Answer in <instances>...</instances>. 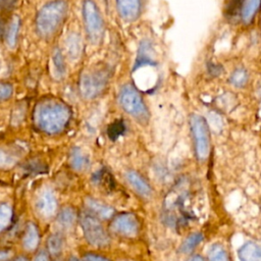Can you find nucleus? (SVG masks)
I'll return each mask as SVG.
<instances>
[{
  "mask_svg": "<svg viewBox=\"0 0 261 261\" xmlns=\"http://www.w3.org/2000/svg\"><path fill=\"white\" fill-rule=\"evenodd\" d=\"M56 261H60V260H56Z\"/></svg>",
  "mask_w": 261,
  "mask_h": 261,
  "instance_id": "35",
  "label": "nucleus"
},
{
  "mask_svg": "<svg viewBox=\"0 0 261 261\" xmlns=\"http://www.w3.org/2000/svg\"><path fill=\"white\" fill-rule=\"evenodd\" d=\"M208 71H209V73L211 74V75H219L220 74V72L222 71V67L220 66V65H218V64H213V63H210L209 64V66H208Z\"/></svg>",
  "mask_w": 261,
  "mask_h": 261,
  "instance_id": "30",
  "label": "nucleus"
},
{
  "mask_svg": "<svg viewBox=\"0 0 261 261\" xmlns=\"http://www.w3.org/2000/svg\"><path fill=\"white\" fill-rule=\"evenodd\" d=\"M67 261H82V260H80L77 257H75V256H71V257H69L68 259H67Z\"/></svg>",
  "mask_w": 261,
  "mask_h": 261,
  "instance_id": "34",
  "label": "nucleus"
},
{
  "mask_svg": "<svg viewBox=\"0 0 261 261\" xmlns=\"http://www.w3.org/2000/svg\"><path fill=\"white\" fill-rule=\"evenodd\" d=\"M260 8L261 0H241L239 13L243 22L250 23Z\"/></svg>",
  "mask_w": 261,
  "mask_h": 261,
  "instance_id": "14",
  "label": "nucleus"
},
{
  "mask_svg": "<svg viewBox=\"0 0 261 261\" xmlns=\"http://www.w3.org/2000/svg\"><path fill=\"white\" fill-rule=\"evenodd\" d=\"M124 133H125V124L121 119L115 120L114 122L109 124V126L107 128V135H108L109 139H111L112 141H115L120 136H122Z\"/></svg>",
  "mask_w": 261,
  "mask_h": 261,
  "instance_id": "23",
  "label": "nucleus"
},
{
  "mask_svg": "<svg viewBox=\"0 0 261 261\" xmlns=\"http://www.w3.org/2000/svg\"><path fill=\"white\" fill-rule=\"evenodd\" d=\"M191 261H205V259L200 255H196L191 259Z\"/></svg>",
  "mask_w": 261,
  "mask_h": 261,
  "instance_id": "33",
  "label": "nucleus"
},
{
  "mask_svg": "<svg viewBox=\"0 0 261 261\" xmlns=\"http://www.w3.org/2000/svg\"><path fill=\"white\" fill-rule=\"evenodd\" d=\"M12 218V212L8 205H0V232L4 230L10 223Z\"/></svg>",
  "mask_w": 261,
  "mask_h": 261,
  "instance_id": "25",
  "label": "nucleus"
},
{
  "mask_svg": "<svg viewBox=\"0 0 261 261\" xmlns=\"http://www.w3.org/2000/svg\"><path fill=\"white\" fill-rule=\"evenodd\" d=\"M109 80V72L105 68H94L85 72L81 76L80 91L81 94L87 98L92 99L99 96Z\"/></svg>",
  "mask_w": 261,
  "mask_h": 261,
  "instance_id": "6",
  "label": "nucleus"
},
{
  "mask_svg": "<svg viewBox=\"0 0 261 261\" xmlns=\"http://www.w3.org/2000/svg\"><path fill=\"white\" fill-rule=\"evenodd\" d=\"M125 176L128 184L132 186V188L141 196L149 197L152 194V189L148 184V181L137 171L128 170Z\"/></svg>",
  "mask_w": 261,
  "mask_h": 261,
  "instance_id": "12",
  "label": "nucleus"
},
{
  "mask_svg": "<svg viewBox=\"0 0 261 261\" xmlns=\"http://www.w3.org/2000/svg\"><path fill=\"white\" fill-rule=\"evenodd\" d=\"M69 162L73 169L76 171H84L89 167L90 160L89 157L79 148H74L70 152Z\"/></svg>",
  "mask_w": 261,
  "mask_h": 261,
  "instance_id": "19",
  "label": "nucleus"
},
{
  "mask_svg": "<svg viewBox=\"0 0 261 261\" xmlns=\"http://www.w3.org/2000/svg\"><path fill=\"white\" fill-rule=\"evenodd\" d=\"M208 256L209 261H229L227 252L219 244H214L213 246H211L208 252Z\"/></svg>",
  "mask_w": 261,
  "mask_h": 261,
  "instance_id": "22",
  "label": "nucleus"
},
{
  "mask_svg": "<svg viewBox=\"0 0 261 261\" xmlns=\"http://www.w3.org/2000/svg\"><path fill=\"white\" fill-rule=\"evenodd\" d=\"M83 17L89 39L93 43L101 40L104 32L103 19L100 11L92 0H86L83 4Z\"/></svg>",
  "mask_w": 261,
  "mask_h": 261,
  "instance_id": "7",
  "label": "nucleus"
},
{
  "mask_svg": "<svg viewBox=\"0 0 261 261\" xmlns=\"http://www.w3.org/2000/svg\"><path fill=\"white\" fill-rule=\"evenodd\" d=\"M208 121H209L210 127H212L215 132L222 128V121L220 116L217 113H210L208 115Z\"/></svg>",
  "mask_w": 261,
  "mask_h": 261,
  "instance_id": "26",
  "label": "nucleus"
},
{
  "mask_svg": "<svg viewBox=\"0 0 261 261\" xmlns=\"http://www.w3.org/2000/svg\"><path fill=\"white\" fill-rule=\"evenodd\" d=\"M86 206L88 208V211L95 215L96 217H98L99 219H108L112 217L114 214V210L112 207L96 199L88 198L86 200Z\"/></svg>",
  "mask_w": 261,
  "mask_h": 261,
  "instance_id": "13",
  "label": "nucleus"
},
{
  "mask_svg": "<svg viewBox=\"0 0 261 261\" xmlns=\"http://www.w3.org/2000/svg\"><path fill=\"white\" fill-rule=\"evenodd\" d=\"M67 6L63 1H53L46 4L38 13L37 31L42 37H51L62 25L66 16Z\"/></svg>",
  "mask_w": 261,
  "mask_h": 261,
  "instance_id": "2",
  "label": "nucleus"
},
{
  "mask_svg": "<svg viewBox=\"0 0 261 261\" xmlns=\"http://www.w3.org/2000/svg\"><path fill=\"white\" fill-rule=\"evenodd\" d=\"M10 261H30V259L28 257H25V256H17L15 258L11 259Z\"/></svg>",
  "mask_w": 261,
  "mask_h": 261,
  "instance_id": "32",
  "label": "nucleus"
},
{
  "mask_svg": "<svg viewBox=\"0 0 261 261\" xmlns=\"http://www.w3.org/2000/svg\"><path fill=\"white\" fill-rule=\"evenodd\" d=\"M80 224L87 242L95 247H106L110 243V238L100 219L90 213L83 212L80 216Z\"/></svg>",
  "mask_w": 261,
  "mask_h": 261,
  "instance_id": "5",
  "label": "nucleus"
},
{
  "mask_svg": "<svg viewBox=\"0 0 261 261\" xmlns=\"http://www.w3.org/2000/svg\"><path fill=\"white\" fill-rule=\"evenodd\" d=\"M39 245V231L37 226L30 222L24 230L22 238V246L27 251H34Z\"/></svg>",
  "mask_w": 261,
  "mask_h": 261,
  "instance_id": "17",
  "label": "nucleus"
},
{
  "mask_svg": "<svg viewBox=\"0 0 261 261\" xmlns=\"http://www.w3.org/2000/svg\"><path fill=\"white\" fill-rule=\"evenodd\" d=\"M248 80H249L248 71L244 68L234 69L229 76L230 84L236 88H243L247 84Z\"/></svg>",
  "mask_w": 261,
  "mask_h": 261,
  "instance_id": "21",
  "label": "nucleus"
},
{
  "mask_svg": "<svg viewBox=\"0 0 261 261\" xmlns=\"http://www.w3.org/2000/svg\"><path fill=\"white\" fill-rule=\"evenodd\" d=\"M139 228V220L137 216L130 212H122L116 215L110 223V229L114 233L122 237H135L137 236Z\"/></svg>",
  "mask_w": 261,
  "mask_h": 261,
  "instance_id": "8",
  "label": "nucleus"
},
{
  "mask_svg": "<svg viewBox=\"0 0 261 261\" xmlns=\"http://www.w3.org/2000/svg\"><path fill=\"white\" fill-rule=\"evenodd\" d=\"M12 88L8 84H0V101L5 100L11 96Z\"/></svg>",
  "mask_w": 261,
  "mask_h": 261,
  "instance_id": "27",
  "label": "nucleus"
},
{
  "mask_svg": "<svg viewBox=\"0 0 261 261\" xmlns=\"http://www.w3.org/2000/svg\"><path fill=\"white\" fill-rule=\"evenodd\" d=\"M76 219H77V216H76L75 210L72 207H69V206L63 207L56 214L57 223L62 228H65V229L70 228L74 224Z\"/></svg>",
  "mask_w": 261,
  "mask_h": 261,
  "instance_id": "18",
  "label": "nucleus"
},
{
  "mask_svg": "<svg viewBox=\"0 0 261 261\" xmlns=\"http://www.w3.org/2000/svg\"><path fill=\"white\" fill-rule=\"evenodd\" d=\"M241 261H261V246L255 242L245 243L238 252Z\"/></svg>",
  "mask_w": 261,
  "mask_h": 261,
  "instance_id": "15",
  "label": "nucleus"
},
{
  "mask_svg": "<svg viewBox=\"0 0 261 261\" xmlns=\"http://www.w3.org/2000/svg\"><path fill=\"white\" fill-rule=\"evenodd\" d=\"M190 125L196 157L199 161H205L210 154V135L208 122L203 116L199 114H192L190 118Z\"/></svg>",
  "mask_w": 261,
  "mask_h": 261,
  "instance_id": "4",
  "label": "nucleus"
},
{
  "mask_svg": "<svg viewBox=\"0 0 261 261\" xmlns=\"http://www.w3.org/2000/svg\"><path fill=\"white\" fill-rule=\"evenodd\" d=\"M156 63L157 62L155 59V50L152 43L147 39L142 40L138 48V53L135 60V64L133 66V71H136L143 66L156 65Z\"/></svg>",
  "mask_w": 261,
  "mask_h": 261,
  "instance_id": "10",
  "label": "nucleus"
},
{
  "mask_svg": "<svg viewBox=\"0 0 261 261\" xmlns=\"http://www.w3.org/2000/svg\"><path fill=\"white\" fill-rule=\"evenodd\" d=\"M18 25H19V21L16 18L11 19V21L9 23H7V25H6V30H5V35L4 36H5L6 40H7V43H9L10 46H13L14 43H15Z\"/></svg>",
  "mask_w": 261,
  "mask_h": 261,
  "instance_id": "24",
  "label": "nucleus"
},
{
  "mask_svg": "<svg viewBox=\"0 0 261 261\" xmlns=\"http://www.w3.org/2000/svg\"><path fill=\"white\" fill-rule=\"evenodd\" d=\"M50 259L51 256L49 255V253L46 250H41L35 255L32 261H51Z\"/></svg>",
  "mask_w": 261,
  "mask_h": 261,
  "instance_id": "29",
  "label": "nucleus"
},
{
  "mask_svg": "<svg viewBox=\"0 0 261 261\" xmlns=\"http://www.w3.org/2000/svg\"><path fill=\"white\" fill-rule=\"evenodd\" d=\"M118 101L122 109L141 123L149 120V110L140 92L130 84L123 85L118 94Z\"/></svg>",
  "mask_w": 261,
  "mask_h": 261,
  "instance_id": "3",
  "label": "nucleus"
},
{
  "mask_svg": "<svg viewBox=\"0 0 261 261\" xmlns=\"http://www.w3.org/2000/svg\"><path fill=\"white\" fill-rule=\"evenodd\" d=\"M16 0H0V10H7L10 9L14 4Z\"/></svg>",
  "mask_w": 261,
  "mask_h": 261,
  "instance_id": "31",
  "label": "nucleus"
},
{
  "mask_svg": "<svg viewBox=\"0 0 261 261\" xmlns=\"http://www.w3.org/2000/svg\"><path fill=\"white\" fill-rule=\"evenodd\" d=\"M35 207L38 215L44 219L52 218L57 214V199L51 190H43L37 196Z\"/></svg>",
  "mask_w": 261,
  "mask_h": 261,
  "instance_id": "9",
  "label": "nucleus"
},
{
  "mask_svg": "<svg viewBox=\"0 0 261 261\" xmlns=\"http://www.w3.org/2000/svg\"><path fill=\"white\" fill-rule=\"evenodd\" d=\"M64 249V238L59 231L53 232L47 239V249L51 257H59Z\"/></svg>",
  "mask_w": 261,
  "mask_h": 261,
  "instance_id": "16",
  "label": "nucleus"
},
{
  "mask_svg": "<svg viewBox=\"0 0 261 261\" xmlns=\"http://www.w3.org/2000/svg\"><path fill=\"white\" fill-rule=\"evenodd\" d=\"M203 234L201 232H194L191 233L182 243L181 247H180V251L182 253H190L192 252L202 241H203Z\"/></svg>",
  "mask_w": 261,
  "mask_h": 261,
  "instance_id": "20",
  "label": "nucleus"
},
{
  "mask_svg": "<svg viewBox=\"0 0 261 261\" xmlns=\"http://www.w3.org/2000/svg\"><path fill=\"white\" fill-rule=\"evenodd\" d=\"M120 17L125 21H134L141 14V0H116Z\"/></svg>",
  "mask_w": 261,
  "mask_h": 261,
  "instance_id": "11",
  "label": "nucleus"
},
{
  "mask_svg": "<svg viewBox=\"0 0 261 261\" xmlns=\"http://www.w3.org/2000/svg\"><path fill=\"white\" fill-rule=\"evenodd\" d=\"M82 261H111L108 258L95 254V253H86L83 256V260Z\"/></svg>",
  "mask_w": 261,
  "mask_h": 261,
  "instance_id": "28",
  "label": "nucleus"
},
{
  "mask_svg": "<svg viewBox=\"0 0 261 261\" xmlns=\"http://www.w3.org/2000/svg\"><path fill=\"white\" fill-rule=\"evenodd\" d=\"M70 112L65 105L58 101H43L35 110L37 126L47 134H57L67 124Z\"/></svg>",
  "mask_w": 261,
  "mask_h": 261,
  "instance_id": "1",
  "label": "nucleus"
}]
</instances>
